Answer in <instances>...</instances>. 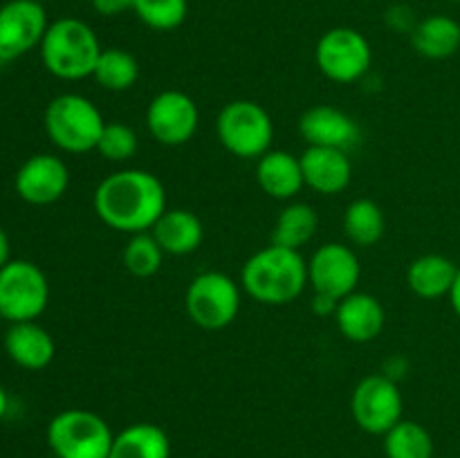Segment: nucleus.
Segmentation results:
<instances>
[{
    "instance_id": "f257e3e1",
    "label": "nucleus",
    "mask_w": 460,
    "mask_h": 458,
    "mask_svg": "<svg viewBox=\"0 0 460 458\" xmlns=\"http://www.w3.org/2000/svg\"><path fill=\"white\" fill-rule=\"evenodd\" d=\"M97 218L121 233L151 232L166 207V189L157 175L144 169H121L106 175L93 196Z\"/></svg>"
},
{
    "instance_id": "f03ea898",
    "label": "nucleus",
    "mask_w": 460,
    "mask_h": 458,
    "mask_svg": "<svg viewBox=\"0 0 460 458\" xmlns=\"http://www.w3.org/2000/svg\"><path fill=\"white\" fill-rule=\"evenodd\" d=\"M308 286V260L299 250L272 245L254 251L241 269V287L263 305H286Z\"/></svg>"
},
{
    "instance_id": "7ed1b4c3",
    "label": "nucleus",
    "mask_w": 460,
    "mask_h": 458,
    "mask_svg": "<svg viewBox=\"0 0 460 458\" xmlns=\"http://www.w3.org/2000/svg\"><path fill=\"white\" fill-rule=\"evenodd\" d=\"M39 49L49 75L61 81H81L93 76L103 48L88 22L67 16L49 22Z\"/></svg>"
},
{
    "instance_id": "20e7f679",
    "label": "nucleus",
    "mask_w": 460,
    "mask_h": 458,
    "mask_svg": "<svg viewBox=\"0 0 460 458\" xmlns=\"http://www.w3.org/2000/svg\"><path fill=\"white\" fill-rule=\"evenodd\" d=\"M43 126L54 146L61 148L63 153L81 155V153L97 151L106 119L88 97L63 92L45 108Z\"/></svg>"
},
{
    "instance_id": "39448f33",
    "label": "nucleus",
    "mask_w": 460,
    "mask_h": 458,
    "mask_svg": "<svg viewBox=\"0 0 460 458\" xmlns=\"http://www.w3.org/2000/svg\"><path fill=\"white\" fill-rule=\"evenodd\" d=\"M216 135L225 151L241 160H259L272 148L274 121L270 112L252 99H234L216 117Z\"/></svg>"
},
{
    "instance_id": "423d86ee",
    "label": "nucleus",
    "mask_w": 460,
    "mask_h": 458,
    "mask_svg": "<svg viewBox=\"0 0 460 458\" xmlns=\"http://www.w3.org/2000/svg\"><path fill=\"white\" fill-rule=\"evenodd\" d=\"M112 438L111 425L88 409H66L48 425V445L58 458H108Z\"/></svg>"
},
{
    "instance_id": "0eeeda50",
    "label": "nucleus",
    "mask_w": 460,
    "mask_h": 458,
    "mask_svg": "<svg viewBox=\"0 0 460 458\" xmlns=\"http://www.w3.org/2000/svg\"><path fill=\"white\" fill-rule=\"evenodd\" d=\"M241 290V283L225 272L209 269L196 274L184 292L187 317L202 330H223L238 317Z\"/></svg>"
},
{
    "instance_id": "6e6552de",
    "label": "nucleus",
    "mask_w": 460,
    "mask_h": 458,
    "mask_svg": "<svg viewBox=\"0 0 460 458\" xmlns=\"http://www.w3.org/2000/svg\"><path fill=\"white\" fill-rule=\"evenodd\" d=\"M48 304L49 283L39 265L12 259L0 268V317L4 321H36Z\"/></svg>"
},
{
    "instance_id": "1a4fd4ad",
    "label": "nucleus",
    "mask_w": 460,
    "mask_h": 458,
    "mask_svg": "<svg viewBox=\"0 0 460 458\" xmlns=\"http://www.w3.org/2000/svg\"><path fill=\"white\" fill-rule=\"evenodd\" d=\"M314 63L326 79L335 84H355L371 70V43L353 27H332L317 40Z\"/></svg>"
},
{
    "instance_id": "9d476101",
    "label": "nucleus",
    "mask_w": 460,
    "mask_h": 458,
    "mask_svg": "<svg viewBox=\"0 0 460 458\" xmlns=\"http://www.w3.org/2000/svg\"><path fill=\"white\" fill-rule=\"evenodd\" d=\"M402 393L394 377L367 375L358 382L350 395V416L362 431L385 436L402 420Z\"/></svg>"
},
{
    "instance_id": "9b49d317",
    "label": "nucleus",
    "mask_w": 460,
    "mask_h": 458,
    "mask_svg": "<svg viewBox=\"0 0 460 458\" xmlns=\"http://www.w3.org/2000/svg\"><path fill=\"white\" fill-rule=\"evenodd\" d=\"M200 126V110L191 94L182 90H162L148 101L146 128L162 146L189 144Z\"/></svg>"
},
{
    "instance_id": "f8f14e48",
    "label": "nucleus",
    "mask_w": 460,
    "mask_h": 458,
    "mask_svg": "<svg viewBox=\"0 0 460 458\" xmlns=\"http://www.w3.org/2000/svg\"><path fill=\"white\" fill-rule=\"evenodd\" d=\"M49 21L36 0H9L0 7V66L18 61L40 48Z\"/></svg>"
},
{
    "instance_id": "ddd939ff",
    "label": "nucleus",
    "mask_w": 460,
    "mask_h": 458,
    "mask_svg": "<svg viewBox=\"0 0 460 458\" xmlns=\"http://www.w3.org/2000/svg\"><path fill=\"white\" fill-rule=\"evenodd\" d=\"M362 265L358 251L344 242H323L308 259V286L317 295L341 301L358 290Z\"/></svg>"
},
{
    "instance_id": "4468645a",
    "label": "nucleus",
    "mask_w": 460,
    "mask_h": 458,
    "mask_svg": "<svg viewBox=\"0 0 460 458\" xmlns=\"http://www.w3.org/2000/svg\"><path fill=\"white\" fill-rule=\"evenodd\" d=\"M67 187H70V169L61 157L52 153H36L27 157L13 178L18 198L36 207L54 205L61 200Z\"/></svg>"
},
{
    "instance_id": "2eb2a0df",
    "label": "nucleus",
    "mask_w": 460,
    "mask_h": 458,
    "mask_svg": "<svg viewBox=\"0 0 460 458\" xmlns=\"http://www.w3.org/2000/svg\"><path fill=\"white\" fill-rule=\"evenodd\" d=\"M296 128L308 146L340 148L346 153L358 146L359 137H362L358 121L346 110L328 106V103H317V106L304 110Z\"/></svg>"
},
{
    "instance_id": "dca6fc26",
    "label": "nucleus",
    "mask_w": 460,
    "mask_h": 458,
    "mask_svg": "<svg viewBox=\"0 0 460 458\" xmlns=\"http://www.w3.org/2000/svg\"><path fill=\"white\" fill-rule=\"evenodd\" d=\"M299 160L305 187L322 196H337L349 189L350 180H353V162H350L349 153L340 151V148L305 146Z\"/></svg>"
},
{
    "instance_id": "f3484780",
    "label": "nucleus",
    "mask_w": 460,
    "mask_h": 458,
    "mask_svg": "<svg viewBox=\"0 0 460 458\" xmlns=\"http://www.w3.org/2000/svg\"><path fill=\"white\" fill-rule=\"evenodd\" d=\"M386 313L380 299L368 292L355 290L353 295L344 296L337 305L335 323L341 335L353 344H368L377 339L385 328Z\"/></svg>"
},
{
    "instance_id": "a211bd4d",
    "label": "nucleus",
    "mask_w": 460,
    "mask_h": 458,
    "mask_svg": "<svg viewBox=\"0 0 460 458\" xmlns=\"http://www.w3.org/2000/svg\"><path fill=\"white\" fill-rule=\"evenodd\" d=\"M3 346L7 357L25 371H43L57 355L54 337L36 321L9 323Z\"/></svg>"
},
{
    "instance_id": "6ab92c4d",
    "label": "nucleus",
    "mask_w": 460,
    "mask_h": 458,
    "mask_svg": "<svg viewBox=\"0 0 460 458\" xmlns=\"http://www.w3.org/2000/svg\"><path fill=\"white\" fill-rule=\"evenodd\" d=\"M256 182L261 191L268 193L274 200H292L305 187L304 169L299 155L290 151L270 148L265 155L256 160Z\"/></svg>"
},
{
    "instance_id": "aec40b11",
    "label": "nucleus",
    "mask_w": 460,
    "mask_h": 458,
    "mask_svg": "<svg viewBox=\"0 0 460 458\" xmlns=\"http://www.w3.org/2000/svg\"><path fill=\"white\" fill-rule=\"evenodd\" d=\"M151 233L169 256L193 254L205 241L202 220L189 209H166L153 225Z\"/></svg>"
},
{
    "instance_id": "412c9836",
    "label": "nucleus",
    "mask_w": 460,
    "mask_h": 458,
    "mask_svg": "<svg viewBox=\"0 0 460 458\" xmlns=\"http://www.w3.org/2000/svg\"><path fill=\"white\" fill-rule=\"evenodd\" d=\"M458 265L443 254H422L407 268V286L420 299H443L452 292Z\"/></svg>"
},
{
    "instance_id": "4be33fe9",
    "label": "nucleus",
    "mask_w": 460,
    "mask_h": 458,
    "mask_svg": "<svg viewBox=\"0 0 460 458\" xmlns=\"http://www.w3.org/2000/svg\"><path fill=\"white\" fill-rule=\"evenodd\" d=\"M411 45L420 57L443 61L460 49V22L447 13H434L416 22Z\"/></svg>"
},
{
    "instance_id": "5701e85b",
    "label": "nucleus",
    "mask_w": 460,
    "mask_h": 458,
    "mask_svg": "<svg viewBox=\"0 0 460 458\" xmlns=\"http://www.w3.org/2000/svg\"><path fill=\"white\" fill-rule=\"evenodd\" d=\"M108 458H171V440L160 425L135 422L115 434Z\"/></svg>"
},
{
    "instance_id": "b1692460",
    "label": "nucleus",
    "mask_w": 460,
    "mask_h": 458,
    "mask_svg": "<svg viewBox=\"0 0 460 458\" xmlns=\"http://www.w3.org/2000/svg\"><path fill=\"white\" fill-rule=\"evenodd\" d=\"M319 229V214L308 202H290L277 216L272 229V245L299 250L308 245Z\"/></svg>"
},
{
    "instance_id": "393cba45",
    "label": "nucleus",
    "mask_w": 460,
    "mask_h": 458,
    "mask_svg": "<svg viewBox=\"0 0 460 458\" xmlns=\"http://www.w3.org/2000/svg\"><path fill=\"white\" fill-rule=\"evenodd\" d=\"M386 218L382 207L371 198H358L344 211V233L355 247H373L382 241Z\"/></svg>"
},
{
    "instance_id": "a878e982",
    "label": "nucleus",
    "mask_w": 460,
    "mask_h": 458,
    "mask_svg": "<svg viewBox=\"0 0 460 458\" xmlns=\"http://www.w3.org/2000/svg\"><path fill=\"white\" fill-rule=\"evenodd\" d=\"M93 79L108 92H126L139 79V61L121 48H106L99 54Z\"/></svg>"
},
{
    "instance_id": "bb28decb",
    "label": "nucleus",
    "mask_w": 460,
    "mask_h": 458,
    "mask_svg": "<svg viewBox=\"0 0 460 458\" xmlns=\"http://www.w3.org/2000/svg\"><path fill=\"white\" fill-rule=\"evenodd\" d=\"M386 458H434L431 434L416 420H400L385 434Z\"/></svg>"
},
{
    "instance_id": "cd10ccee",
    "label": "nucleus",
    "mask_w": 460,
    "mask_h": 458,
    "mask_svg": "<svg viewBox=\"0 0 460 458\" xmlns=\"http://www.w3.org/2000/svg\"><path fill=\"white\" fill-rule=\"evenodd\" d=\"M164 256L166 254L162 251L160 242L155 241V236L151 232L133 233L128 238V242L124 245V251H121L124 268L137 278L155 277L160 272Z\"/></svg>"
},
{
    "instance_id": "c85d7f7f",
    "label": "nucleus",
    "mask_w": 460,
    "mask_h": 458,
    "mask_svg": "<svg viewBox=\"0 0 460 458\" xmlns=\"http://www.w3.org/2000/svg\"><path fill=\"white\" fill-rule=\"evenodd\" d=\"M133 12L155 31H173L189 13V0H135Z\"/></svg>"
},
{
    "instance_id": "c756f323",
    "label": "nucleus",
    "mask_w": 460,
    "mask_h": 458,
    "mask_svg": "<svg viewBox=\"0 0 460 458\" xmlns=\"http://www.w3.org/2000/svg\"><path fill=\"white\" fill-rule=\"evenodd\" d=\"M139 148V137L124 121H106L103 133L99 137L97 153L108 162L133 160Z\"/></svg>"
},
{
    "instance_id": "7c9ffc66",
    "label": "nucleus",
    "mask_w": 460,
    "mask_h": 458,
    "mask_svg": "<svg viewBox=\"0 0 460 458\" xmlns=\"http://www.w3.org/2000/svg\"><path fill=\"white\" fill-rule=\"evenodd\" d=\"M93 3V9L99 13V16H119V13L130 12L135 4V0H90Z\"/></svg>"
},
{
    "instance_id": "2f4dec72",
    "label": "nucleus",
    "mask_w": 460,
    "mask_h": 458,
    "mask_svg": "<svg viewBox=\"0 0 460 458\" xmlns=\"http://www.w3.org/2000/svg\"><path fill=\"white\" fill-rule=\"evenodd\" d=\"M337 305H340V301L337 299H332V296H326V295H317V292H314V296H313V313L314 314H323V317H328V314H331V317H335Z\"/></svg>"
},
{
    "instance_id": "473e14b6",
    "label": "nucleus",
    "mask_w": 460,
    "mask_h": 458,
    "mask_svg": "<svg viewBox=\"0 0 460 458\" xmlns=\"http://www.w3.org/2000/svg\"><path fill=\"white\" fill-rule=\"evenodd\" d=\"M9 260H12V242H9V236L7 232H4V227L0 225V268L7 265Z\"/></svg>"
},
{
    "instance_id": "72a5a7b5",
    "label": "nucleus",
    "mask_w": 460,
    "mask_h": 458,
    "mask_svg": "<svg viewBox=\"0 0 460 458\" xmlns=\"http://www.w3.org/2000/svg\"><path fill=\"white\" fill-rule=\"evenodd\" d=\"M449 304H452L454 314L460 319V268L456 274V281H454V286H452V292H449Z\"/></svg>"
},
{
    "instance_id": "f704fd0d",
    "label": "nucleus",
    "mask_w": 460,
    "mask_h": 458,
    "mask_svg": "<svg viewBox=\"0 0 460 458\" xmlns=\"http://www.w3.org/2000/svg\"><path fill=\"white\" fill-rule=\"evenodd\" d=\"M7 409H9V395H7V389L3 386V382H0V420L7 416Z\"/></svg>"
},
{
    "instance_id": "c9c22d12",
    "label": "nucleus",
    "mask_w": 460,
    "mask_h": 458,
    "mask_svg": "<svg viewBox=\"0 0 460 458\" xmlns=\"http://www.w3.org/2000/svg\"><path fill=\"white\" fill-rule=\"evenodd\" d=\"M36 3H40V4H43V3H48V0H36Z\"/></svg>"
},
{
    "instance_id": "e433bc0d",
    "label": "nucleus",
    "mask_w": 460,
    "mask_h": 458,
    "mask_svg": "<svg viewBox=\"0 0 460 458\" xmlns=\"http://www.w3.org/2000/svg\"><path fill=\"white\" fill-rule=\"evenodd\" d=\"M452 3H460V0H452Z\"/></svg>"
},
{
    "instance_id": "4c0bfd02",
    "label": "nucleus",
    "mask_w": 460,
    "mask_h": 458,
    "mask_svg": "<svg viewBox=\"0 0 460 458\" xmlns=\"http://www.w3.org/2000/svg\"><path fill=\"white\" fill-rule=\"evenodd\" d=\"M52 458H58V456H54V454H52Z\"/></svg>"
}]
</instances>
